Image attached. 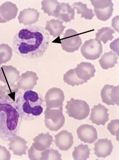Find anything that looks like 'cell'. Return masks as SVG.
Returning <instances> with one entry per match:
<instances>
[{"instance_id": "d590c367", "label": "cell", "mask_w": 119, "mask_h": 160, "mask_svg": "<svg viewBox=\"0 0 119 160\" xmlns=\"http://www.w3.org/2000/svg\"><path fill=\"white\" fill-rule=\"evenodd\" d=\"M11 155L5 147L0 145V160H10Z\"/></svg>"}, {"instance_id": "d6986e66", "label": "cell", "mask_w": 119, "mask_h": 160, "mask_svg": "<svg viewBox=\"0 0 119 160\" xmlns=\"http://www.w3.org/2000/svg\"><path fill=\"white\" fill-rule=\"evenodd\" d=\"M39 16L40 12L38 10L29 8L21 11L17 18L20 24L30 26L38 22Z\"/></svg>"}, {"instance_id": "4316f807", "label": "cell", "mask_w": 119, "mask_h": 160, "mask_svg": "<svg viewBox=\"0 0 119 160\" xmlns=\"http://www.w3.org/2000/svg\"><path fill=\"white\" fill-rule=\"evenodd\" d=\"M115 32L111 28H102L98 30V32L96 33V39L106 44L108 41H111L114 38L113 34Z\"/></svg>"}, {"instance_id": "44dd1931", "label": "cell", "mask_w": 119, "mask_h": 160, "mask_svg": "<svg viewBox=\"0 0 119 160\" xmlns=\"http://www.w3.org/2000/svg\"><path fill=\"white\" fill-rule=\"evenodd\" d=\"M19 88L17 84L13 85L5 84L0 86V98L11 103H16L19 92Z\"/></svg>"}, {"instance_id": "52a82bcc", "label": "cell", "mask_w": 119, "mask_h": 160, "mask_svg": "<svg viewBox=\"0 0 119 160\" xmlns=\"http://www.w3.org/2000/svg\"><path fill=\"white\" fill-rule=\"evenodd\" d=\"M82 55L88 60H94L98 59L102 52V43L96 39L86 41L80 49Z\"/></svg>"}, {"instance_id": "836d02e7", "label": "cell", "mask_w": 119, "mask_h": 160, "mask_svg": "<svg viewBox=\"0 0 119 160\" xmlns=\"http://www.w3.org/2000/svg\"><path fill=\"white\" fill-rule=\"evenodd\" d=\"M108 130L112 135L114 136H118L119 129V120H113L111 121V122L107 126Z\"/></svg>"}, {"instance_id": "8d00e7d4", "label": "cell", "mask_w": 119, "mask_h": 160, "mask_svg": "<svg viewBox=\"0 0 119 160\" xmlns=\"http://www.w3.org/2000/svg\"><path fill=\"white\" fill-rule=\"evenodd\" d=\"M119 16H117L116 17H114L113 19L112 20V26L114 30L117 31L118 32L119 31Z\"/></svg>"}, {"instance_id": "30bf717a", "label": "cell", "mask_w": 119, "mask_h": 160, "mask_svg": "<svg viewBox=\"0 0 119 160\" xmlns=\"http://www.w3.org/2000/svg\"><path fill=\"white\" fill-rule=\"evenodd\" d=\"M108 111V108L99 103L91 109L89 120L97 125L104 126L109 120Z\"/></svg>"}, {"instance_id": "ffe728a7", "label": "cell", "mask_w": 119, "mask_h": 160, "mask_svg": "<svg viewBox=\"0 0 119 160\" xmlns=\"http://www.w3.org/2000/svg\"><path fill=\"white\" fill-rule=\"evenodd\" d=\"M10 141L8 145L9 149L13 152L14 155L19 156L26 155L28 147L26 145L27 142L24 138L16 135Z\"/></svg>"}, {"instance_id": "9a60e30c", "label": "cell", "mask_w": 119, "mask_h": 160, "mask_svg": "<svg viewBox=\"0 0 119 160\" xmlns=\"http://www.w3.org/2000/svg\"><path fill=\"white\" fill-rule=\"evenodd\" d=\"M94 155L99 158H105L111 154L113 146L111 140L100 139L94 143Z\"/></svg>"}, {"instance_id": "e0dca14e", "label": "cell", "mask_w": 119, "mask_h": 160, "mask_svg": "<svg viewBox=\"0 0 119 160\" xmlns=\"http://www.w3.org/2000/svg\"><path fill=\"white\" fill-rule=\"evenodd\" d=\"M74 69L77 77L86 82L94 77L96 72L94 65L87 62H82Z\"/></svg>"}, {"instance_id": "3957f363", "label": "cell", "mask_w": 119, "mask_h": 160, "mask_svg": "<svg viewBox=\"0 0 119 160\" xmlns=\"http://www.w3.org/2000/svg\"><path fill=\"white\" fill-rule=\"evenodd\" d=\"M42 102L39 94L36 92L24 91L23 93L19 92L15 105L21 117L24 115L38 117L43 112V108L41 105Z\"/></svg>"}, {"instance_id": "74e56055", "label": "cell", "mask_w": 119, "mask_h": 160, "mask_svg": "<svg viewBox=\"0 0 119 160\" xmlns=\"http://www.w3.org/2000/svg\"><path fill=\"white\" fill-rule=\"evenodd\" d=\"M119 38H117V39L115 40L113 42L111 43L110 45V47L111 49L114 52H116L117 54V56H119V53L117 52L116 49V46L118 47L119 45L117 46V44H119Z\"/></svg>"}, {"instance_id": "f1b7e54d", "label": "cell", "mask_w": 119, "mask_h": 160, "mask_svg": "<svg viewBox=\"0 0 119 160\" xmlns=\"http://www.w3.org/2000/svg\"><path fill=\"white\" fill-rule=\"evenodd\" d=\"M60 3L57 0H44L41 2V9L49 16L55 17L57 8Z\"/></svg>"}, {"instance_id": "4dcf8cb0", "label": "cell", "mask_w": 119, "mask_h": 160, "mask_svg": "<svg viewBox=\"0 0 119 160\" xmlns=\"http://www.w3.org/2000/svg\"><path fill=\"white\" fill-rule=\"evenodd\" d=\"M113 10V3L107 8L94 9V12L98 19L103 22H106L111 17Z\"/></svg>"}, {"instance_id": "5bb4252c", "label": "cell", "mask_w": 119, "mask_h": 160, "mask_svg": "<svg viewBox=\"0 0 119 160\" xmlns=\"http://www.w3.org/2000/svg\"><path fill=\"white\" fill-rule=\"evenodd\" d=\"M18 8L15 3L7 2L0 6V23H5L14 19L17 16Z\"/></svg>"}, {"instance_id": "8fae6325", "label": "cell", "mask_w": 119, "mask_h": 160, "mask_svg": "<svg viewBox=\"0 0 119 160\" xmlns=\"http://www.w3.org/2000/svg\"><path fill=\"white\" fill-rule=\"evenodd\" d=\"M20 72L12 65H3L0 68V81L8 85H14L18 81Z\"/></svg>"}, {"instance_id": "8992f818", "label": "cell", "mask_w": 119, "mask_h": 160, "mask_svg": "<svg viewBox=\"0 0 119 160\" xmlns=\"http://www.w3.org/2000/svg\"><path fill=\"white\" fill-rule=\"evenodd\" d=\"M82 44L81 38L75 30H67L61 41L62 49L68 52H73L78 51Z\"/></svg>"}, {"instance_id": "7c38bea8", "label": "cell", "mask_w": 119, "mask_h": 160, "mask_svg": "<svg viewBox=\"0 0 119 160\" xmlns=\"http://www.w3.org/2000/svg\"><path fill=\"white\" fill-rule=\"evenodd\" d=\"M78 138L84 143L91 144L94 143L98 139L96 129L93 126L83 124L80 126L77 130Z\"/></svg>"}, {"instance_id": "7a4b0ae2", "label": "cell", "mask_w": 119, "mask_h": 160, "mask_svg": "<svg viewBox=\"0 0 119 160\" xmlns=\"http://www.w3.org/2000/svg\"><path fill=\"white\" fill-rule=\"evenodd\" d=\"M15 104L0 98V138L5 141L17 135L21 116Z\"/></svg>"}, {"instance_id": "603a6c76", "label": "cell", "mask_w": 119, "mask_h": 160, "mask_svg": "<svg viewBox=\"0 0 119 160\" xmlns=\"http://www.w3.org/2000/svg\"><path fill=\"white\" fill-rule=\"evenodd\" d=\"M63 22L59 19H51L47 21L45 24V30L50 32V35L56 38L62 34L66 27L63 25Z\"/></svg>"}, {"instance_id": "277c9868", "label": "cell", "mask_w": 119, "mask_h": 160, "mask_svg": "<svg viewBox=\"0 0 119 160\" xmlns=\"http://www.w3.org/2000/svg\"><path fill=\"white\" fill-rule=\"evenodd\" d=\"M65 108L66 112L70 117L79 121L86 119L89 114V106L84 100H74L72 98L70 101L67 102Z\"/></svg>"}, {"instance_id": "9c48e42d", "label": "cell", "mask_w": 119, "mask_h": 160, "mask_svg": "<svg viewBox=\"0 0 119 160\" xmlns=\"http://www.w3.org/2000/svg\"><path fill=\"white\" fill-rule=\"evenodd\" d=\"M119 86L105 85L101 90V97L102 102L108 106L119 104Z\"/></svg>"}, {"instance_id": "7402d4cb", "label": "cell", "mask_w": 119, "mask_h": 160, "mask_svg": "<svg viewBox=\"0 0 119 160\" xmlns=\"http://www.w3.org/2000/svg\"><path fill=\"white\" fill-rule=\"evenodd\" d=\"M34 143L32 146L38 151H44L50 149V146L54 141L53 138L50 135L49 132L44 134L41 133L33 138Z\"/></svg>"}, {"instance_id": "4fadbf2b", "label": "cell", "mask_w": 119, "mask_h": 160, "mask_svg": "<svg viewBox=\"0 0 119 160\" xmlns=\"http://www.w3.org/2000/svg\"><path fill=\"white\" fill-rule=\"evenodd\" d=\"M38 79V77L36 73L27 71L21 75L17 85L22 90H32L37 85Z\"/></svg>"}, {"instance_id": "d6a6232c", "label": "cell", "mask_w": 119, "mask_h": 160, "mask_svg": "<svg viewBox=\"0 0 119 160\" xmlns=\"http://www.w3.org/2000/svg\"><path fill=\"white\" fill-rule=\"evenodd\" d=\"M94 9H103L110 6L112 4L111 0H91Z\"/></svg>"}, {"instance_id": "83f0119b", "label": "cell", "mask_w": 119, "mask_h": 160, "mask_svg": "<svg viewBox=\"0 0 119 160\" xmlns=\"http://www.w3.org/2000/svg\"><path fill=\"white\" fill-rule=\"evenodd\" d=\"M64 81L65 83L70 85L72 87L75 86H79V85H83L86 82L81 80L77 77L76 74L75 69L69 70L66 72L64 75Z\"/></svg>"}, {"instance_id": "2e32d148", "label": "cell", "mask_w": 119, "mask_h": 160, "mask_svg": "<svg viewBox=\"0 0 119 160\" xmlns=\"http://www.w3.org/2000/svg\"><path fill=\"white\" fill-rule=\"evenodd\" d=\"M73 136L67 130H63L55 135V143L60 150L66 151L73 145Z\"/></svg>"}, {"instance_id": "ba28073f", "label": "cell", "mask_w": 119, "mask_h": 160, "mask_svg": "<svg viewBox=\"0 0 119 160\" xmlns=\"http://www.w3.org/2000/svg\"><path fill=\"white\" fill-rule=\"evenodd\" d=\"M64 98V94L61 89L58 88L50 89L45 96L46 108L63 109Z\"/></svg>"}, {"instance_id": "cb8c5ba5", "label": "cell", "mask_w": 119, "mask_h": 160, "mask_svg": "<svg viewBox=\"0 0 119 160\" xmlns=\"http://www.w3.org/2000/svg\"><path fill=\"white\" fill-rule=\"evenodd\" d=\"M118 56L116 53L112 51L108 52H105L99 60L100 66L102 69L107 70L109 68H112L117 64Z\"/></svg>"}, {"instance_id": "1f68e13d", "label": "cell", "mask_w": 119, "mask_h": 160, "mask_svg": "<svg viewBox=\"0 0 119 160\" xmlns=\"http://www.w3.org/2000/svg\"><path fill=\"white\" fill-rule=\"evenodd\" d=\"M62 160L61 155L58 150L48 149L41 152L40 160Z\"/></svg>"}, {"instance_id": "6da1fadb", "label": "cell", "mask_w": 119, "mask_h": 160, "mask_svg": "<svg viewBox=\"0 0 119 160\" xmlns=\"http://www.w3.org/2000/svg\"><path fill=\"white\" fill-rule=\"evenodd\" d=\"M50 37L45 28L35 25L22 28L16 33L13 48L16 54L28 59L41 57L47 51Z\"/></svg>"}, {"instance_id": "d4e9b609", "label": "cell", "mask_w": 119, "mask_h": 160, "mask_svg": "<svg viewBox=\"0 0 119 160\" xmlns=\"http://www.w3.org/2000/svg\"><path fill=\"white\" fill-rule=\"evenodd\" d=\"M90 150L87 145L82 143L74 148L72 156L74 160H86L89 158Z\"/></svg>"}, {"instance_id": "ac0fdd59", "label": "cell", "mask_w": 119, "mask_h": 160, "mask_svg": "<svg viewBox=\"0 0 119 160\" xmlns=\"http://www.w3.org/2000/svg\"><path fill=\"white\" fill-rule=\"evenodd\" d=\"M75 11L69 3H61L58 6L55 17L62 22H70L74 19Z\"/></svg>"}, {"instance_id": "f546056e", "label": "cell", "mask_w": 119, "mask_h": 160, "mask_svg": "<svg viewBox=\"0 0 119 160\" xmlns=\"http://www.w3.org/2000/svg\"><path fill=\"white\" fill-rule=\"evenodd\" d=\"M12 55V49L9 45L0 44V65L6 63L11 60Z\"/></svg>"}, {"instance_id": "5b68a950", "label": "cell", "mask_w": 119, "mask_h": 160, "mask_svg": "<svg viewBox=\"0 0 119 160\" xmlns=\"http://www.w3.org/2000/svg\"><path fill=\"white\" fill-rule=\"evenodd\" d=\"M63 109L46 108L44 112V122L45 127L52 131L59 130L64 125L65 117Z\"/></svg>"}, {"instance_id": "e575fe53", "label": "cell", "mask_w": 119, "mask_h": 160, "mask_svg": "<svg viewBox=\"0 0 119 160\" xmlns=\"http://www.w3.org/2000/svg\"><path fill=\"white\" fill-rule=\"evenodd\" d=\"M41 152L36 150L31 146V148L28 150L29 158L31 160H40Z\"/></svg>"}, {"instance_id": "484cf974", "label": "cell", "mask_w": 119, "mask_h": 160, "mask_svg": "<svg viewBox=\"0 0 119 160\" xmlns=\"http://www.w3.org/2000/svg\"><path fill=\"white\" fill-rule=\"evenodd\" d=\"M74 9L77 10V13L81 14V18H84L86 19L92 20L95 16L93 10L87 8V5L81 2H77L72 4Z\"/></svg>"}, {"instance_id": "f35d334b", "label": "cell", "mask_w": 119, "mask_h": 160, "mask_svg": "<svg viewBox=\"0 0 119 160\" xmlns=\"http://www.w3.org/2000/svg\"><path fill=\"white\" fill-rule=\"evenodd\" d=\"M1 65H0V66H1Z\"/></svg>"}]
</instances>
